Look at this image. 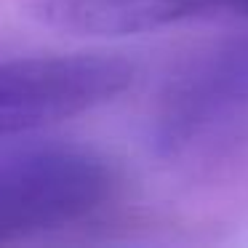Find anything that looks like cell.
Here are the masks:
<instances>
[{"label":"cell","instance_id":"obj_4","mask_svg":"<svg viewBox=\"0 0 248 248\" xmlns=\"http://www.w3.org/2000/svg\"><path fill=\"white\" fill-rule=\"evenodd\" d=\"M35 24L72 38H128L214 16H243V0H19Z\"/></svg>","mask_w":248,"mask_h":248},{"label":"cell","instance_id":"obj_2","mask_svg":"<svg viewBox=\"0 0 248 248\" xmlns=\"http://www.w3.org/2000/svg\"><path fill=\"white\" fill-rule=\"evenodd\" d=\"M136 67L112 54H35L0 59V139L62 120L118 99Z\"/></svg>","mask_w":248,"mask_h":248},{"label":"cell","instance_id":"obj_1","mask_svg":"<svg viewBox=\"0 0 248 248\" xmlns=\"http://www.w3.org/2000/svg\"><path fill=\"white\" fill-rule=\"evenodd\" d=\"M118 173L75 144L0 150V240L78 224L115 198Z\"/></svg>","mask_w":248,"mask_h":248},{"label":"cell","instance_id":"obj_5","mask_svg":"<svg viewBox=\"0 0 248 248\" xmlns=\"http://www.w3.org/2000/svg\"><path fill=\"white\" fill-rule=\"evenodd\" d=\"M243 16L248 19V0H243Z\"/></svg>","mask_w":248,"mask_h":248},{"label":"cell","instance_id":"obj_3","mask_svg":"<svg viewBox=\"0 0 248 248\" xmlns=\"http://www.w3.org/2000/svg\"><path fill=\"white\" fill-rule=\"evenodd\" d=\"M248 107V32L203 51L171 78L152 123L155 150L166 157Z\"/></svg>","mask_w":248,"mask_h":248}]
</instances>
